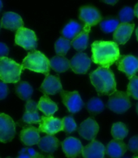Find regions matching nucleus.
Returning a JSON list of instances; mask_svg holds the SVG:
<instances>
[{
  "label": "nucleus",
  "mask_w": 138,
  "mask_h": 158,
  "mask_svg": "<svg viewBox=\"0 0 138 158\" xmlns=\"http://www.w3.org/2000/svg\"><path fill=\"white\" fill-rule=\"evenodd\" d=\"M92 61L101 67L109 68L119 58L118 44L115 41H96L91 45Z\"/></svg>",
  "instance_id": "nucleus-1"
},
{
  "label": "nucleus",
  "mask_w": 138,
  "mask_h": 158,
  "mask_svg": "<svg viewBox=\"0 0 138 158\" xmlns=\"http://www.w3.org/2000/svg\"><path fill=\"white\" fill-rule=\"evenodd\" d=\"M90 78L99 96L111 95L116 91L115 74L109 68L98 67L90 74Z\"/></svg>",
  "instance_id": "nucleus-2"
},
{
  "label": "nucleus",
  "mask_w": 138,
  "mask_h": 158,
  "mask_svg": "<svg viewBox=\"0 0 138 158\" xmlns=\"http://www.w3.org/2000/svg\"><path fill=\"white\" fill-rule=\"evenodd\" d=\"M22 65L23 69H28L35 73L44 74L46 76L50 73V60L43 53L37 50H33L24 57Z\"/></svg>",
  "instance_id": "nucleus-3"
},
{
  "label": "nucleus",
  "mask_w": 138,
  "mask_h": 158,
  "mask_svg": "<svg viewBox=\"0 0 138 158\" xmlns=\"http://www.w3.org/2000/svg\"><path fill=\"white\" fill-rule=\"evenodd\" d=\"M22 64L7 57H0V78L5 83H17L23 71Z\"/></svg>",
  "instance_id": "nucleus-4"
},
{
  "label": "nucleus",
  "mask_w": 138,
  "mask_h": 158,
  "mask_svg": "<svg viewBox=\"0 0 138 158\" xmlns=\"http://www.w3.org/2000/svg\"><path fill=\"white\" fill-rule=\"evenodd\" d=\"M131 106L129 96L127 92L116 91L109 95L107 107L112 112L121 114L127 112Z\"/></svg>",
  "instance_id": "nucleus-5"
},
{
  "label": "nucleus",
  "mask_w": 138,
  "mask_h": 158,
  "mask_svg": "<svg viewBox=\"0 0 138 158\" xmlns=\"http://www.w3.org/2000/svg\"><path fill=\"white\" fill-rule=\"evenodd\" d=\"M15 44L26 50H34L37 47V37L33 31L22 27L16 31Z\"/></svg>",
  "instance_id": "nucleus-6"
},
{
  "label": "nucleus",
  "mask_w": 138,
  "mask_h": 158,
  "mask_svg": "<svg viewBox=\"0 0 138 158\" xmlns=\"http://www.w3.org/2000/svg\"><path fill=\"white\" fill-rule=\"evenodd\" d=\"M16 135V124L12 118L6 114L0 115V141L2 143L12 141Z\"/></svg>",
  "instance_id": "nucleus-7"
},
{
  "label": "nucleus",
  "mask_w": 138,
  "mask_h": 158,
  "mask_svg": "<svg viewBox=\"0 0 138 158\" xmlns=\"http://www.w3.org/2000/svg\"><path fill=\"white\" fill-rule=\"evenodd\" d=\"M63 103L66 106L68 111L72 114L79 112L82 109L84 103L79 94V93L74 91H68L62 90L60 92Z\"/></svg>",
  "instance_id": "nucleus-8"
},
{
  "label": "nucleus",
  "mask_w": 138,
  "mask_h": 158,
  "mask_svg": "<svg viewBox=\"0 0 138 158\" xmlns=\"http://www.w3.org/2000/svg\"><path fill=\"white\" fill-rule=\"evenodd\" d=\"M115 63L118 70L124 73L129 79L138 72V59L132 55L121 56Z\"/></svg>",
  "instance_id": "nucleus-9"
},
{
  "label": "nucleus",
  "mask_w": 138,
  "mask_h": 158,
  "mask_svg": "<svg viewBox=\"0 0 138 158\" xmlns=\"http://www.w3.org/2000/svg\"><path fill=\"white\" fill-rule=\"evenodd\" d=\"M79 19L88 27L96 26L102 21V16L99 10L93 6H85L80 8Z\"/></svg>",
  "instance_id": "nucleus-10"
},
{
  "label": "nucleus",
  "mask_w": 138,
  "mask_h": 158,
  "mask_svg": "<svg viewBox=\"0 0 138 158\" xmlns=\"http://www.w3.org/2000/svg\"><path fill=\"white\" fill-rule=\"evenodd\" d=\"M40 132H44L49 135H54L59 132L63 131L62 120L53 116L41 117V123H39Z\"/></svg>",
  "instance_id": "nucleus-11"
},
{
  "label": "nucleus",
  "mask_w": 138,
  "mask_h": 158,
  "mask_svg": "<svg viewBox=\"0 0 138 158\" xmlns=\"http://www.w3.org/2000/svg\"><path fill=\"white\" fill-rule=\"evenodd\" d=\"M91 62L92 60L86 55V53L79 52L71 60V68L76 74H85L90 69Z\"/></svg>",
  "instance_id": "nucleus-12"
},
{
  "label": "nucleus",
  "mask_w": 138,
  "mask_h": 158,
  "mask_svg": "<svg viewBox=\"0 0 138 158\" xmlns=\"http://www.w3.org/2000/svg\"><path fill=\"white\" fill-rule=\"evenodd\" d=\"M98 131V124L92 117L83 121L78 128L79 135L88 141H93L96 138Z\"/></svg>",
  "instance_id": "nucleus-13"
},
{
  "label": "nucleus",
  "mask_w": 138,
  "mask_h": 158,
  "mask_svg": "<svg viewBox=\"0 0 138 158\" xmlns=\"http://www.w3.org/2000/svg\"><path fill=\"white\" fill-rule=\"evenodd\" d=\"M63 152L68 158H76L82 152L84 147L78 139L69 136L61 143Z\"/></svg>",
  "instance_id": "nucleus-14"
},
{
  "label": "nucleus",
  "mask_w": 138,
  "mask_h": 158,
  "mask_svg": "<svg viewBox=\"0 0 138 158\" xmlns=\"http://www.w3.org/2000/svg\"><path fill=\"white\" fill-rule=\"evenodd\" d=\"M62 90L63 87L59 77L50 74L46 76L40 87V91L47 95H55Z\"/></svg>",
  "instance_id": "nucleus-15"
},
{
  "label": "nucleus",
  "mask_w": 138,
  "mask_h": 158,
  "mask_svg": "<svg viewBox=\"0 0 138 158\" xmlns=\"http://www.w3.org/2000/svg\"><path fill=\"white\" fill-rule=\"evenodd\" d=\"M135 27L134 24L121 23L114 31L113 41L119 45H125L129 40Z\"/></svg>",
  "instance_id": "nucleus-16"
},
{
  "label": "nucleus",
  "mask_w": 138,
  "mask_h": 158,
  "mask_svg": "<svg viewBox=\"0 0 138 158\" xmlns=\"http://www.w3.org/2000/svg\"><path fill=\"white\" fill-rule=\"evenodd\" d=\"M1 27L12 31H17L19 28L24 27V22L19 14L12 12L3 14L2 19Z\"/></svg>",
  "instance_id": "nucleus-17"
},
{
  "label": "nucleus",
  "mask_w": 138,
  "mask_h": 158,
  "mask_svg": "<svg viewBox=\"0 0 138 158\" xmlns=\"http://www.w3.org/2000/svg\"><path fill=\"white\" fill-rule=\"evenodd\" d=\"M40 131L33 126H25L20 132V138L24 145L33 146L40 141Z\"/></svg>",
  "instance_id": "nucleus-18"
},
{
  "label": "nucleus",
  "mask_w": 138,
  "mask_h": 158,
  "mask_svg": "<svg viewBox=\"0 0 138 158\" xmlns=\"http://www.w3.org/2000/svg\"><path fill=\"white\" fill-rule=\"evenodd\" d=\"M38 103L33 100H28L25 105V112L22 116V121L28 124H39L41 120L38 114Z\"/></svg>",
  "instance_id": "nucleus-19"
},
{
  "label": "nucleus",
  "mask_w": 138,
  "mask_h": 158,
  "mask_svg": "<svg viewBox=\"0 0 138 158\" xmlns=\"http://www.w3.org/2000/svg\"><path fill=\"white\" fill-rule=\"evenodd\" d=\"M106 148L104 145L93 140L86 147H84L82 155L84 158H104Z\"/></svg>",
  "instance_id": "nucleus-20"
},
{
  "label": "nucleus",
  "mask_w": 138,
  "mask_h": 158,
  "mask_svg": "<svg viewBox=\"0 0 138 158\" xmlns=\"http://www.w3.org/2000/svg\"><path fill=\"white\" fill-rule=\"evenodd\" d=\"M127 149V146L122 140L112 139L106 147V153L111 158H121Z\"/></svg>",
  "instance_id": "nucleus-21"
},
{
  "label": "nucleus",
  "mask_w": 138,
  "mask_h": 158,
  "mask_svg": "<svg viewBox=\"0 0 138 158\" xmlns=\"http://www.w3.org/2000/svg\"><path fill=\"white\" fill-rule=\"evenodd\" d=\"M90 29V27L84 25L80 33L72 41V45L76 51L82 52L88 48Z\"/></svg>",
  "instance_id": "nucleus-22"
},
{
  "label": "nucleus",
  "mask_w": 138,
  "mask_h": 158,
  "mask_svg": "<svg viewBox=\"0 0 138 158\" xmlns=\"http://www.w3.org/2000/svg\"><path fill=\"white\" fill-rule=\"evenodd\" d=\"M60 142L53 135H47L40 139L38 143L39 149L45 153H52L57 150Z\"/></svg>",
  "instance_id": "nucleus-23"
},
{
  "label": "nucleus",
  "mask_w": 138,
  "mask_h": 158,
  "mask_svg": "<svg viewBox=\"0 0 138 158\" xmlns=\"http://www.w3.org/2000/svg\"><path fill=\"white\" fill-rule=\"evenodd\" d=\"M38 107L46 116H51L58 110L57 103L52 101L47 95L41 97L38 103Z\"/></svg>",
  "instance_id": "nucleus-24"
},
{
  "label": "nucleus",
  "mask_w": 138,
  "mask_h": 158,
  "mask_svg": "<svg viewBox=\"0 0 138 158\" xmlns=\"http://www.w3.org/2000/svg\"><path fill=\"white\" fill-rule=\"evenodd\" d=\"M50 66L56 73H65L71 68L70 61L64 56H56L50 60Z\"/></svg>",
  "instance_id": "nucleus-25"
},
{
  "label": "nucleus",
  "mask_w": 138,
  "mask_h": 158,
  "mask_svg": "<svg viewBox=\"0 0 138 158\" xmlns=\"http://www.w3.org/2000/svg\"><path fill=\"white\" fill-rule=\"evenodd\" d=\"M82 30L80 24L74 20H72L65 25L61 31L62 35L69 40H73Z\"/></svg>",
  "instance_id": "nucleus-26"
},
{
  "label": "nucleus",
  "mask_w": 138,
  "mask_h": 158,
  "mask_svg": "<svg viewBox=\"0 0 138 158\" xmlns=\"http://www.w3.org/2000/svg\"><path fill=\"white\" fill-rule=\"evenodd\" d=\"M16 93L19 98L27 102L30 100L33 95V89L28 82L20 81L16 85Z\"/></svg>",
  "instance_id": "nucleus-27"
},
{
  "label": "nucleus",
  "mask_w": 138,
  "mask_h": 158,
  "mask_svg": "<svg viewBox=\"0 0 138 158\" xmlns=\"http://www.w3.org/2000/svg\"><path fill=\"white\" fill-rule=\"evenodd\" d=\"M86 108L90 114L97 115L103 112L105 108L104 104L98 98H93L88 102Z\"/></svg>",
  "instance_id": "nucleus-28"
},
{
  "label": "nucleus",
  "mask_w": 138,
  "mask_h": 158,
  "mask_svg": "<svg viewBox=\"0 0 138 158\" xmlns=\"http://www.w3.org/2000/svg\"><path fill=\"white\" fill-rule=\"evenodd\" d=\"M128 132L129 131L126 125L121 122L113 124L111 128V135L115 139H124L128 135Z\"/></svg>",
  "instance_id": "nucleus-29"
},
{
  "label": "nucleus",
  "mask_w": 138,
  "mask_h": 158,
  "mask_svg": "<svg viewBox=\"0 0 138 158\" xmlns=\"http://www.w3.org/2000/svg\"><path fill=\"white\" fill-rule=\"evenodd\" d=\"M72 45L69 39L64 37H59L55 44V50L57 56H64L69 50Z\"/></svg>",
  "instance_id": "nucleus-30"
},
{
  "label": "nucleus",
  "mask_w": 138,
  "mask_h": 158,
  "mask_svg": "<svg viewBox=\"0 0 138 158\" xmlns=\"http://www.w3.org/2000/svg\"><path fill=\"white\" fill-rule=\"evenodd\" d=\"M119 20L116 19H107L102 20L100 23L101 29L105 33L114 32L119 26Z\"/></svg>",
  "instance_id": "nucleus-31"
},
{
  "label": "nucleus",
  "mask_w": 138,
  "mask_h": 158,
  "mask_svg": "<svg viewBox=\"0 0 138 158\" xmlns=\"http://www.w3.org/2000/svg\"><path fill=\"white\" fill-rule=\"evenodd\" d=\"M127 93L129 96L138 100V77L133 76L129 78V82L127 86Z\"/></svg>",
  "instance_id": "nucleus-32"
},
{
  "label": "nucleus",
  "mask_w": 138,
  "mask_h": 158,
  "mask_svg": "<svg viewBox=\"0 0 138 158\" xmlns=\"http://www.w3.org/2000/svg\"><path fill=\"white\" fill-rule=\"evenodd\" d=\"M63 131L69 134L77 130V124L72 116H68L62 118Z\"/></svg>",
  "instance_id": "nucleus-33"
},
{
  "label": "nucleus",
  "mask_w": 138,
  "mask_h": 158,
  "mask_svg": "<svg viewBox=\"0 0 138 158\" xmlns=\"http://www.w3.org/2000/svg\"><path fill=\"white\" fill-rule=\"evenodd\" d=\"M135 16L134 10L131 7H125L119 13V20L121 23H129Z\"/></svg>",
  "instance_id": "nucleus-34"
},
{
  "label": "nucleus",
  "mask_w": 138,
  "mask_h": 158,
  "mask_svg": "<svg viewBox=\"0 0 138 158\" xmlns=\"http://www.w3.org/2000/svg\"><path fill=\"white\" fill-rule=\"evenodd\" d=\"M16 158H45V156L33 148L25 147L20 151Z\"/></svg>",
  "instance_id": "nucleus-35"
},
{
  "label": "nucleus",
  "mask_w": 138,
  "mask_h": 158,
  "mask_svg": "<svg viewBox=\"0 0 138 158\" xmlns=\"http://www.w3.org/2000/svg\"><path fill=\"white\" fill-rule=\"evenodd\" d=\"M127 149L130 152L138 154V135L134 136L129 139Z\"/></svg>",
  "instance_id": "nucleus-36"
},
{
  "label": "nucleus",
  "mask_w": 138,
  "mask_h": 158,
  "mask_svg": "<svg viewBox=\"0 0 138 158\" xmlns=\"http://www.w3.org/2000/svg\"><path fill=\"white\" fill-rule=\"evenodd\" d=\"M8 94V87L6 83L1 81L0 82V99H5Z\"/></svg>",
  "instance_id": "nucleus-37"
},
{
  "label": "nucleus",
  "mask_w": 138,
  "mask_h": 158,
  "mask_svg": "<svg viewBox=\"0 0 138 158\" xmlns=\"http://www.w3.org/2000/svg\"><path fill=\"white\" fill-rule=\"evenodd\" d=\"M9 53V49L3 43H0V57H6Z\"/></svg>",
  "instance_id": "nucleus-38"
},
{
  "label": "nucleus",
  "mask_w": 138,
  "mask_h": 158,
  "mask_svg": "<svg viewBox=\"0 0 138 158\" xmlns=\"http://www.w3.org/2000/svg\"><path fill=\"white\" fill-rule=\"evenodd\" d=\"M102 2H104L107 4L108 5H111V6H114L115 5L119 0H101Z\"/></svg>",
  "instance_id": "nucleus-39"
},
{
  "label": "nucleus",
  "mask_w": 138,
  "mask_h": 158,
  "mask_svg": "<svg viewBox=\"0 0 138 158\" xmlns=\"http://www.w3.org/2000/svg\"><path fill=\"white\" fill-rule=\"evenodd\" d=\"M134 13H135V16H136L138 19V3L135 6V8H134Z\"/></svg>",
  "instance_id": "nucleus-40"
},
{
  "label": "nucleus",
  "mask_w": 138,
  "mask_h": 158,
  "mask_svg": "<svg viewBox=\"0 0 138 158\" xmlns=\"http://www.w3.org/2000/svg\"><path fill=\"white\" fill-rule=\"evenodd\" d=\"M136 37H137V40L138 41V27L137 28V29L136 31Z\"/></svg>",
  "instance_id": "nucleus-41"
},
{
  "label": "nucleus",
  "mask_w": 138,
  "mask_h": 158,
  "mask_svg": "<svg viewBox=\"0 0 138 158\" xmlns=\"http://www.w3.org/2000/svg\"><path fill=\"white\" fill-rule=\"evenodd\" d=\"M45 158H55L54 157H53L52 156H51V155H49V156H46V157H45Z\"/></svg>",
  "instance_id": "nucleus-42"
},
{
  "label": "nucleus",
  "mask_w": 138,
  "mask_h": 158,
  "mask_svg": "<svg viewBox=\"0 0 138 158\" xmlns=\"http://www.w3.org/2000/svg\"><path fill=\"white\" fill-rule=\"evenodd\" d=\"M136 110H137V113L138 114V103H137V106H136Z\"/></svg>",
  "instance_id": "nucleus-43"
},
{
  "label": "nucleus",
  "mask_w": 138,
  "mask_h": 158,
  "mask_svg": "<svg viewBox=\"0 0 138 158\" xmlns=\"http://www.w3.org/2000/svg\"><path fill=\"white\" fill-rule=\"evenodd\" d=\"M0 3H1V10L2 9V7H3V4H2V1L1 0V1H0Z\"/></svg>",
  "instance_id": "nucleus-44"
},
{
  "label": "nucleus",
  "mask_w": 138,
  "mask_h": 158,
  "mask_svg": "<svg viewBox=\"0 0 138 158\" xmlns=\"http://www.w3.org/2000/svg\"><path fill=\"white\" fill-rule=\"evenodd\" d=\"M133 158H138V156H134Z\"/></svg>",
  "instance_id": "nucleus-45"
},
{
  "label": "nucleus",
  "mask_w": 138,
  "mask_h": 158,
  "mask_svg": "<svg viewBox=\"0 0 138 158\" xmlns=\"http://www.w3.org/2000/svg\"><path fill=\"white\" fill-rule=\"evenodd\" d=\"M6 158H12V157H6Z\"/></svg>",
  "instance_id": "nucleus-46"
}]
</instances>
